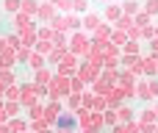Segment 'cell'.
Here are the masks:
<instances>
[{
  "instance_id": "obj_1",
  "label": "cell",
  "mask_w": 158,
  "mask_h": 133,
  "mask_svg": "<svg viewBox=\"0 0 158 133\" xmlns=\"http://www.w3.org/2000/svg\"><path fill=\"white\" fill-rule=\"evenodd\" d=\"M58 128L72 131V128H75V119H72V117H58Z\"/></svg>"
}]
</instances>
